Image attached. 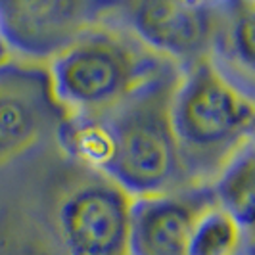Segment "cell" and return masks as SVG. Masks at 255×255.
<instances>
[{"instance_id": "277c9868", "label": "cell", "mask_w": 255, "mask_h": 255, "mask_svg": "<svg viewBox=\"0 0 255 255\" xmlns=\"http://www.w3.org/2000/svg\"><path fill=\"white\" fill-rule=\"evenodd\" d=\"M110 15L155 54L186 69L213 56L223 2H114Z\"/></svg>"}, {"instance_id": "5bb4252c", "label": "cell", "mask_w": 255, "mask_h": 255, "mask_svg": "<svg viewBox=\"0 0 255 255\" xmlns=\"http://www.w3.org/2000/svg\"><path fill=\"white\" fill-rule=\"evenodd\" d=\"M13 56H12V52L8 50V46L4 44V40H2V37H0V65L2 64H6L8 60H12Z\"/></svg>"}, {"instance_id": "4fadbf2b", "label": "cell", "mask_w": 255, "mask_h": 255, "mask_svg": "<svg viewBox=\"0 0 255 255\" xmlns=\"http://www.w3.org/2000/svg\"><path fill=\"white\" fill-rule=\"evenodd\" d=\"M213 198L223 209L252 230L255 209V161L254 144L238 153L209 184Z\"/></svg>"}, {"instance_id": "8992f818", "label": "cell", "mask_w": 255, "mask_h": 255, "mask_svg": "<svg viewBox=\"0 0 255 255\" xmlns=\"http://www.w3.org/2000/svg\"><path fill=\"white\" fill-rule=\"evenodd\" d=\"M110 6L90 0H6L0 2V37L13 58L48 64L102 21Z\"/></svg>"}, {"instance_id": "ba28073f", "label": "cell", "mask_w": 255, "mask_h": 255, "mask_svg": "<svg viewBox=\"0 0 255 255\" xmlns=\"http://www.w3.org/2000/svg\"><path fill=\"white\" fill-rule=\"evenodd\" d=\"M213 200L209 186L134 198L130 255H186L192 225Z\"/></svg>"}, {"instance_id": "30bf717a", "label": "cell", "mask_w": 255, "mask_h": 255, "mask_svg": "<svg viewBox=\"0 0 255 255\" xmlns=\"http://www.w3.org/2000/svg\"><path fill=\"white\" fill-rule=\"evenodd\" d=\"M186 255H252V230L213 200L192 225Z\"/></svg>"}, {"instance_id": "8fae6325", "label": "cell", "mask_w": 255, "mask_h": 255, "mask_svg": "<svg viewBox=\"0 0 255 255\" xmlns=\"http://www.w3.org/2000/svg\"><path fill=\"white\" fill-rule=\"evenodd\" d=\"M54 134L62 150L79 165L106 175L114 159V136L104 117L65 115Z\"/></svg>"}, {"instance_id": "3957f363", "label": "cell", "mask_w": 255, "mask_h": 255, "mask_svg": "<svg viewBox=\"0 0 255 255\" xmlns=\"http://www.w3.org/2000/svg\"><path fill=\"white\" fill-rule=\"evenodd\" d=\"M179 77V67L169 64L104 117L114 136V159L104 177L132 198L192 188L171 125V100Z\"/></svg>"}, {"instance_id": "52a82bcc", "label": "cell", "mask_w": 255, "mask_h": 255, "mask_svg": "<svg viewBox=\"0 0 255 255\" xmlns=\"http://www.w3.org/2000/svg\"><path fill=\"white\" fill-rule=\"evenodd\" d=\"M65 115L46 64L12 58L0 65V167L54 134Z\"/></svg>"}, {"instance_id": "9c48e42d", "label": "cell", "mask_w": 255, "mask_h": 255, "mask_svg": "<svg viewBox=\"0 0 255 255\" xmlns=\"http://www.w3.org/2000/svg\"><path fill=\"white\" fill-rule=\"evenodd\" d=\"M254 0L223 2V17H221V27H219L211 60L225 75L250 92H254Z\"/></svg>"}, {"instance_id": "5b68a950", "label": "cell", "mask_w": 255, "mask_h": 255, "mask_svg": "<svg viewBox=\"0 0 255 255\" xmlns=\"http://www.w3.org/2000/svg\"><path fill=\"white\" fill-rule=\"evenodd\" d=\"M132 196L90 173L58 204L56 234L67 255H130Z\"/></svg>"}, {"instance_id": "7a4b0ae2", "label": "cell", "mask_w": 255, "mask_h": 255, "mask_svg": "<svg viewBox=\"0 0 255 255\" xmlns=\"http://www.w3.org/2000/svg\"><path fill=\"white\" fill-rule=\"evenodd\" d=\"M110 10L46 64L52 92L67 115L106 117L173 64L114 19Z\"/></svg>"}, {"instance_id": "6da1fadb", "label": "cell", "mask_w": 255, "mask_h": 255, "mask_svg": "<svg viewBox=\"0 0 255 255\" xmlns=\"http://www.w3.org/2000/svg\"><path fill=\"white\" fill-rule=\"evenodd\" d=\"M254 92L227 77L213 60L180 69L171 125L192 188L209 186L254 144Z\"/></svg>"}, {"instance_id": "7c38bea8", "label": "cell", "mask_w": 255, "mask_h": 255, "mask_svg": "<svg viewBox=\"0 0 255 255\" xmlns=\"http://www.w3.org/2000/svg\"><path fill=\"white\" fill-rule=\"evenodd\" d=\"M0 255H67L56 230L21 207L0 209Z\"/></svg>"}]
</instances>
